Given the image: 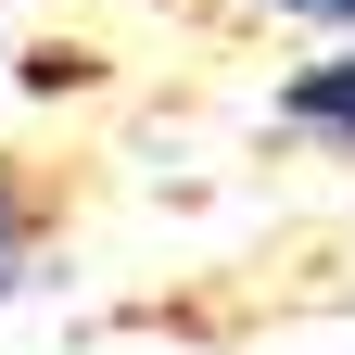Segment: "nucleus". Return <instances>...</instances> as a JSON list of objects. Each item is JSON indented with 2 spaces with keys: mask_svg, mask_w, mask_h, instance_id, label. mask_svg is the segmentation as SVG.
<instances>
[{
  "mask_svg": "<svg viewBox=\"0 0 355 355\" xmlns=\"http://www.w3.org/2000/svg\"><path fill=\"white\" fill-rule=\"evenodd\" d=\"M64 216H76L64 165H38V153H0V304H13V292H38V279L64 266Z\"/></svg>",
  "mask_w": 355,
  "mask_h": 355,
  "instance_id": "f257e3e1",
  "label": "nucleus"
},
{
  "mask_svg": "<svg viewBox=\"0 0 355 355\" xmlns=\"http://www.w3.org/2000/svg\"><path fill=\"white\" fill-rule=\"evenodd\" d=\"M241 13H279V26H330V0H241Z\"/></svg>",
  "mask_w": 355,
  "mask_h": 355,
  "instance_id": "7ed1b4c3",
  "label": "nucleus"
},
{
  "mask_svg": "<svg viewBox=\"0 0 355 355\" xmlns=\"http://www.w3.org/2000/svg\"><path fill=\"white\" fill-rule=\"evenodd\" d=\"M279 127H292V140H318V153H355V38L279 76Z\"/></svg>",
  "mask_w": 355,
  "mask_h": 355,
  "instance_id": "f03ea898",
  "label": "nucleus"
},
{
  "mask_svg": "<svg viewBox=\"0 0 355 355\" xmlns=\"http://www.w3.org/2000/svg\"><path fill=\"white\" fill-rule=\"evenodd\" d=\"M330 26H343V38H355V0H330Z\"/></svg>",
  "mask_w": 355,
  "mask_h": 355,
  "instance_id": "20e7f679",
  "label": "nucleus"
}]
</instances>
